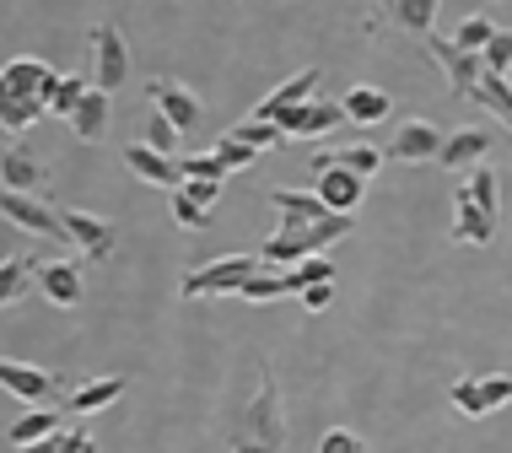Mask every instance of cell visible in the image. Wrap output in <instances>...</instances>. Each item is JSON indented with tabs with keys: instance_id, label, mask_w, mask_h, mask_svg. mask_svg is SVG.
<instances>
[{
	"instance_id": "obj_28",
	"label": "cell",
	"mask_w": 512,
	"mask_h": 453,
	"mask_svg": "<svg viewBox=\"0 0 512 453\" xmlns=\"http://www.w3.org/2000/svg\"><path fill=\"white\" fill-rule=\"evenodd\" d=\"M469 103L491 108V114L507 119V130H512V81L507 76H480V87H475V98H469Z\"/></svg>"
},
{
	"instance_id": "obj_4",
	"label": "cell",
	"mask_w": 512,
	"mask_h": 453,
	"mask_svg": "<svg viewBox=\"0 0 512 453\" xmlns=\"http://www.w3.org/2000/svg\"><path fill=\"white\" fill-rule=\"evenodd\" d=\"M254 270H265L259 254H227V259H211V265L189 270V276L178 281V292L184 297H238Z\"/></svg>"
},
{
	"instance_id": "obj_22",
	"label": "cell",
	"mask_w": 512,
	"mask_h": 453,
	"mask_svg": "<svg viewBox=\"0 0 512 453\" xmlns=\"http://www.w3.org/2000/svg\"><path fill=\"white\" fill-rule=\"evenodd\" d=\"M491 151V130H459V135H448V141H442V151H437V168H469V162H480Z\"/></svg>"
},
{
	"instance_id": "obj_27",
	"label": "cell",
	"mask_w": 512,
	"mask_h": 453,
	"mask_svg": "<svg viewBox=\"0 0 512 453\" xmlns=\"http://www.w3.org/2000/svg\"><path fill=\"white\" fill-rule=\"evenodd\" d=\"M286 276V292H308V286H324V281H335V259L329 254H313V259H302V265H292V270H281Z\"/></svg>"
},
{
	"instance_id": "obj_24",
	"label": "cell",
	"mask_w": 512,
	"mask_h": 453,
	"mask_svg": "<svg viewBox=\"0 0 512 453\" xmlns=\"http://www.w3.org/2000/svg\"><path fill=\"white\" fill-rule=\"evenodd\" d=\"M71 130L81 135V141H103L108 135V92H98V87H87V98L76 103V114H71Z\"/></svg>"
},
{
	"instance_id": "obj_33",
	"label": "cell",
	"mask_w": 512,
	"mask_h": 453,
	"mask_svg": "<svg viewBox=\"0 0 512 453\" xmlns=\"http://www.w3.org/2000/svg\"><path fill=\"white\" fill-rule=\"evenodd\" d=\"M491 33H496V22H491V17H464V22H459V33H453V44H459L464 54H480V49L491 44Z\"/></svg>"
},
{
	"instance_id": "obj_43",
	"label": "cell",
	"mask_w": 512,
	"mask_h": 453,
	"mask_svg": "<svg viewBox=\"0 0 512 453\" xmlns=\"http://www.w3.org/2000/svg\"><path fill=\"white\" fill-rule=\"evenodd\" d=\"M329 302H335V281H324V286H308V292H302V308H308V313H324Z\"/></svg>"
},
{
	"instance_id": "obj_41",
	"label": "cell",
	"mask_w": 512,
	"mask_h": 453,
	"mask_svg": "<svg viewBox=\"0 0 512 453\" xmlns=\"http://www.w3.org/2000/svg\"><path fill=\"white\" fill-rule=\"evenodd\" d=\"M480 394H486V416H491V410H502L512 400V373H486V378H480Z\"/></svg>"
},
{
	"instance_id": "obj_21",
	"label": "cell",
	"mask_w": 512,
	"mask_h": 453,
	"mask_svg": "<svg viewBox=\"0 0 512 453\" xmlns=\"http://www.w3.org/2000/svg\"><path fill=\"white\" fill-rule=\"evenodd\" d=\"M340 108H345V125H383L394 114V98L383 87H351L340 98Z\"/></svg>"
},
{
	"instance_id": "obj_35",
	"label": "cell",
	"mask_w": 512,
	"mask_h": 453,
	"mask_svg": "<svg viewBox=\"0 0 512 453\" xmlns=\"http://www.w3.org/2000/svg\"><path fill=\"white\" fill-rule=\"evenodd\" d=\"M335 162L340 168H351L356 178H372L383 168V151H372V146H345V151H335Z\"/></svg>"
},
{
	"instance_id": "obj_39",
	"label": "cell",
	"mask_w": 512,
	"mask_h": 453,
	"mask_svg": "<svg viewBox=\"0 0 512 453\" xmlns=\"http://www.w3.org/2000/svg\"><path fill=\"white\" fill-rule=\"evenodd\" d=\"M173 222L189 227V232H200V227H211V211H205V205H195L184 189H178V195H173Z\"/></svg>"
},
{
	"instance_id": "obj_36",
	"label": "cell",
	"mask_w": 512,
	"mask_h": 453,
	"mask_svg": "<svg viewBox=\"0 0 512 453\" xmlns=\"http://www.w3.org/2000/svg\"><path fill=\"white\" fill-rule=\"evenodd\" d=\"M178 168H184V178H200V184H221V178H227V162H221L216 151H200V157H184Z\"/></svg>"
},
{
	"instance_id": "obj_32",
	"label": "cell",
	"mask_w": 512,
	"mask_h": 453,
	"mask_svg": "<svg viewBox=\"0 0 512 453\" xmlns=\"http://www.w3.org/2000/svg\"><path fill=\"white\" fill-rule=\"evenodd\" d=\"M81 98H87V81H81V76H60V81H54V98H49V114L71 119Z\"/></svg>"
},
{
	"instance_id": "obj_11",
	"label": "cell",
	"mask_w": 512,
	"mask_h": 453,
	"mask_svg": "<svg viewBox=\"0 0 512 453\" xmlns=\"http://www.w3.org/2000/svg\"><path fill=\"white\" fill-rule=\"evenodd\" d=\"M60 222H65V238L76 243L87 259H114V249H119V227L108 222V216H92V211H60Z\"/></svg>"
},
{
	"instance_id": "obj_37",
	"label": "cell",
	"mask_w": 512,
	"mask_h": 453,
	"mask_svg": "<svg viewBox=\"0 0 512 453\" xmlns=\"http://www.w3.org/2000/svg\"><path fill=\"white\" fill-rule=\"evenodd\" d=\"M448 400L464 410V416H486V394H480V378H459L448 389Z\"/></svg>"
},
{
	"instance_id": "obj_6",
	"label": "cell",
	"mask_w": 512,
	"mask_h": 453,
	"mask_svg": "<svg viewBox=\"0 0 512 453\" xmlns=\"http://www.w3.org/2000/svg\"><path fill=\"white\" fill-rule=\"evenodd\" d=\"M124 76H130L124 33L114 22H98V27H92V87H98V92H119Z\"/></svg>"
},
{
	"instance_id": "obj_45",
	"label": "cell",
	"mask_w": 512,
	"mask_h": 453,
	"mask_svg": "<svg viewBox=\"0 0 512 453\" xmlns=\"http://www.w3.org/2000/svg\"><path fill=\"white\" fill-rule=\"evenodd\" d=\"M71 443H65V427L54 432V437H38V443H27V448H17V453H65Z\"/></svg>"
},
{
	"instance_id": "obj_31",
	"label": "cell",
	"mask_w": 512,
	"mask_h": 453,
	"mask_svg": "<svg viewBox=\"0 0 512 453\" xmlns=\"http://www.w3.org/2000/svg\"><path fill=\"white\" fill-rule=\"evenodd\" d=\"M243 302H275V297H286V276L281 270H254V276L243 281Z\"/></svg>"
},
{
	"instance_id": "obj_8",
	"label": "cell",
	"mask_w": 512,
	"mask_h": 453,
	"mask_svg": "<svg viewBox=\"0 0 512 453\" xmlns=\"http://www.w3.org/2000/svg\"><path fill=\"white\" fill-rule=\"evenodd\" d=\"M437 6L442 0H372V27H394V33L426 44L437 33Z\"/></svg>"
},
{
	"instance_id": "obj_7",
	"label": "cell",
	"mask_w": 512,
	"mask_h": 453,
	"mask_svg": "<svg viewBox=\"0 0 512 453\" xmlns=\"http://www.w3.org/2000/svg\"><path fill=\"white\" fill-rule=\"evenodd\" d=\"M313 173H318V200H324L329 211L351 216L356 205H362V195H367V178H356L351 168H340V162H335V151H318V157H313Z\"/></svg>"
},
{
	"instance_id": "obj_9",
	"label": "cell",
	"mask_w": 512,
	"mask_h": 453,
	"mask_svg": "<svg viewBox=\"0 0 512 453\" xmlns=\"http://www.w3.org/2000/svg\"><path fill=\"white\" fill-rule=\"evenodd\" d=\"M426 49H432V60L442 65V76H448V92H453V98H475L480 76H486V60H480V54H464L459 44H453V38H442V33L426 38Z\"/></svg>"
},
{
	"instance_id": "obj_26",
	"label": "cell",
	"mask_w": 512,
	"mask_h": 453,
	"mask_svg": "<svg viewBox=\"0 0 512 453\" xmlns=\"http://www.w3.org/2000/svg\"><path fill=\"white\" fill-rule=\"evenodd\" d=\"M60 427H65V416H60V410H49V405H33L22 421H11V443H17V448H27V443H38V437H54Z\"/></svg>"
},
{
	"instance_id": "obj_25",
	"label": "cell",
	"mask_w": 512,
	"mask_h": 453,
	"mask_svg": "<svg viewBox=\"0 0 512 453\" xmlns=\"http://www.w3.org/2000/svg\"><path fill=\"white\" fill-rule=\"evenodd\" d=\"M33 276H38V259H0V308H11V302H22L27 292H33Z\"/></svg>"
},
{
	"instance_id": "obj_15",
	"label": "cell",
	"mask_w": 512,
	"mask_h": 453,
	"mask_svg": "<svg viewBox=\"0 0 512 453\" xmlns=\"http://www.w3.org/2000/svg\"><path fill=\"white\" fill-rule=\"evenodd\" d=\"M453 243H469V249H486V243L496 238V216L480 211L475 200H469V189L459 184L453 189V227H448Z\"/></svg>"
},
{
	"instance_id": "obj_23",
	"label": "cell",
	"mask_w": 512,
	"mask_h": 453,
	"mask_svg": "<svg viewBox=\"0 0 512 453\" xmlns=\"http://www.w3.org/2000/svg\"><path fill=\"white\" fill-rule=\"evenodd\" d=\"M124 394V378H98V383H76L71 394H65V410L71 416H92V410H108Z\"/></svg>"
},
{
	"instance_id": "obj_10",
	"label": "cell",
	"mask_w": 512,
	"mask_h": 453,
	"mask_svg": "<svg viewBox=\"0 0 512 453\" xmlns=\"http://www.w3.org/2000/svg\"><path fill=\"white\" fill-rule=\"evenodd\" d=\"M0 389L17 394V400H27V405H49L54 394H71L60 373H44V367L11 362V356H0Z\"/></svg>"
},
{
	"instance_id": "obj_1",
	"label": "cell",
	"mask_w": 512,
	"mask_h": 453,
	"mask_svg": "<svg viewBox=\"0 0 512 453\" xmlns=\"http://www.w3.org/2000/svg\"><path fill=\"white\" fill-rule=\"evenodd\" d=\"M254 394L238 410V421H227V448L232 453H281L286 448V410H281V389L270 378V362H254Z\"/></svg>"
},
{
	"instance_id": "obj_5",
	"label": "cell",
	"mask_w": 512,
	"mask_h": 453,
	"mask_svg": "<svg viewBox=\"0 0 512 453\" xmlns=\"http://www.w3.org/2000/svg\"><path fill=\"white\" fill-rule=\"evenodd\" d=\"M270 125L281 130L286 141H318V135L345 125V108H340V98H308V103L286 108V114H275Z\"/></svg>"
},
{
	"instance_id": "obj_18",
	"label": "cell",
	"mask_w": 512,
	"mask_h": 453,
	"mask_svg": "<svg viewBox=\"0 0 512 453\" xmlns=\"http://www.w3.org/2000/svg\"><path fill=\"white\" fill-rule=\"evenodd\" d=\"M270 205L281 211V232L286 227H313V222H324V216H335L318 200V189H270Z\"/></svg>"
},
{
	"instance_id": "obj_42",
	"label": "cell",
	"mask_w": 512,
	"mask_h": 453,
	"mask_svg": "<svg viewBox=\"0 0 512 453\" xmlns=\"http://www.w3.org/2000/svg\"><path fill=\"white\" fill-rule=\"evenodd\" d=\"M318 453H367V443H362L356 432L335 427V432H324V443H318Z\"/></svg>"
},
{
	"instance_id": "obj_3",
	"label": "cell",
	"mask_w": 512,
	"mask_h": 453,
	"mask_svg": "<svg viewBox=\"0 0 512 453\" xmlns=\"http://www.w3.org/2000/svg\"><path fill=\"white\" fill-rule=\"evenodd\" d=\"M345 232H351V216H324V222H313V227H286V232H275V238L259 249V259H265L270 270H292L302 265V259H313L318 249H329V243H340Z\"/></svg>"
},
{
	"instance_id": "obj_14",
	"label": "cell",
	"mask_w": 512,
	"mask_h": 453,
	"mask_svg": "<svg viewBox=\"0 0 512 453\" xmlns=\"http://www.w3.org/2000/svg\"><path fill=\"white\" fill-rule=\"evenodd\" d=\"M437 151H442V135L432 119H405V125H394L383 157L389 162H437Z\"/></svg>"
},
{
	"instance_id": "obj_29",
	"label": "cell",
	"mask_w": 512,
	"mask_h": 453,
	"mask_svg": "<svg viewBox=\"0 0 512 453\" xmlns=\"http://www.w3.org/2000/svg\"><path fill=\"white\" fill-rule=\"evenodd\" d=\"M464 189H469V200H475L480 211H491V216H496V205H502V184H496V168H469Z\"/></svg>"
},
{
	"instance_id": "obj_20",
	"label": "cell",
	"mask_w": 512,
	"mask_h": 453,
	"mask_svg": "<svg viewBox=\"0 0 512 453\" xmlns=\"http://www.w3.org/2000/svg\"><path fill=\"white\" fill-rule=\"evenodd\" d=\"M44 184H49V168L33 157V151H22V146L0 151V189H17V195H33V189H44Z\"/></svg>"
},
{
	"instance_id": "obj_40",
	"label": "cell",
	"mask_w": 512,
	"mask_h": 453,
	"mask_svg": "<svg viewBox=\"0 0 512 453\" xmlns=\"http://www.w3.org/2000/svg\"><path fill=\"white\" fill-rule=\"evenodd\" d=\"M211 151H216V157H221V162H227V173H232V168H254V157H259V151H254V146H243V141H232V135H221V141H216Z\"/></svg>"
},
{
	"instance_id": "obj_2",
	"label": "cell",
	"mask_w": 512,
	"mask_h": 453,
	"mask_svg": "<svg viewBox=\"0 0 512 453\" xmlns=\"http://www.w3.org/2000/svg\"><path fill=\"white\" fill-rule=\"evenodd\" d=\"M54 81H60V71H49L38 54H17V60H6V65H0V125H6L11 135L33 130L38 114H49Z\"/></svg>"
},
{
	"instance_id": "obj_12",
	"label": "cell",
	"mask_w": 512,
	"mask_h": 453,
	"mask_svg": "<svg viewBox=\"0 0 512 453\" xmlns=\"http://www.w3.org/2000/svg\"><path fill=\"white\" fill-rule=\"evenodd\" d=\"M146 98H151V108H157V114L168 119V125H173L178 135L200 125V98L184 87V81H173V76H151Z\"/></svg>"
},
{
	"instance_id": "obj_44",
	"label": "cell",
	"mask_w": 512,
	"mask_h": 453,
	"mask_svg": "<svg viewBox=\"0 0 512 453\" xmlns=\"http://www.w3.org/2000/svg\"><path fill=\"white\" fill-rule=\"evenodd\" d=\"M184 195L195 200V205H205V211H211L216 195H221V184H200V178H184Z\"/></svg>"
},
{
	"instance_id": "obj_17",
	"label": "cell",
	"mask_w": 512,
	"mask_h": 453,
	"mask_svg": "<svg viewBox=\"0 0 512 453\" xmlns=\"http://www.w3.org/2000/svg\"><path fill=\"white\" fill-rule=\"evenodd\" d=\"M318 81H324V71H318V65H308V71H297L292 81H281V87H275L270 98L259 103V108H254V114H248V119H265V125H270L275 114H286V108H297V103L318 98Z\"/></svg>"
},
{
	"instance_id": "obj_19",
	"label": "cell",
	"mask_w": 512,
	"mask_h": 453,
	"mask_svg": "<svg viewBox=\"0 0 512 453\" xmlns=\"http://www.w3.org/2000/svg\"><path fill=\"white\" fill-rule=\"evenodd\" d=\"M124 162H130V173L135 178H146V184H157V189H184V168H178L173 157H162V151H151V146H124Z\"/></svg>"
},
{
	"instance_id": "obj_38",
	"label": "cell",
	"mask_w": 512,
	"mask_h": 453,
	"mask_svg": "<svg viewBox=\"0 0 512 453\" xmlns=\"http://www.w3.org/2000/svg\"><path fill=\"white\" fill-rule=\"evenodd\" d=\"M141 146L162 151V157H173V151H178V130H173L162 114H151V119H146V141H141Z\"/></svg>"
},
{
	"instance_id": "obj_13",
	"label": "cell",
	"mask_w": 512,
	"mask_h": 453,
	"mask_svg": "<svg viewBox=\"0 0 512 453\" xmlns=\"http://www.w3.org/2000/svg\"><path fill=\"white\" fill-rule=\"evenodd\" d=\"M0 211H6L17 227L38 232V238H49V243H71V238H65L60 211H54V205H38L33 195H17V189H0Z\"/></svg>"
},
{
	"instance_id": "obj_16",
	"label": "cell",
	"mask_w": 512,
	"mask_h": 453,
	"mask_svg": "<svg viewBox=\"0 0 512 453\" xmlns=\"http://www.w3.org/2000/svg\"><path fill=\"white\" fill-rule=\"evenodd\" d=\"M33 281L54 308H76L81 302V259H49V265H38Z\"/></svg>"
},
{
	"instance_id": "obj_30",
	"label": "cell",
	"mask_w": 512,
	"mask_h": 453,
	"mask_svg": "<svg viewBox=\"0 0 512 453\" xmlns=\"http://www.w3.org/2000/svg\"><path fill=\"white\" fill-rule=\"evenodd\" d=\"M227 135H232V141H243V146H254V151H275V146H286V135L275 130V125H265V119H243V125H232Z\"/></svg>"
},
{
	"instance_id": "obj_34",
	"label": "cell",
	"mask_w": 512,
	"mask_h": 453,
	"mask_svg": "<svg viewBox=\"0 0 512 453\" xmlns=\"http://www.w3.org/2000/svg\"><path fill=\"white\" fill-rule=\"evenodd\" d=\"M480 60H486V76H507V71H512V33H502V27H496L491 44L480 49Z\"/></svg>"
}]
</instances>
